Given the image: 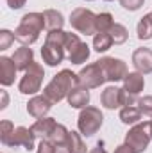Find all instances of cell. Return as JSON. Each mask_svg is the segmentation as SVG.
<instances>
[{
    "mask_svg": "<svg viewBox=\"0 0 152 153\" xmlns=\"http://www.w3.org/2000/svg\"><path fill=\"white\" fill-rule=\"evenodd\" d=\"M77 73L72 70H61L57 75L52 76V80L47 84V87L43 89V94L52 102V103H59L65 98H68L70 91L77 87Z\"/></svg>",
    "mask_w": 152,
    "mask_h": 153,
    "instance_id": "6da1fadb",
    "label": "cell"
},
{
    "mask_svg": "<svg viewBox=\"0 0 152 153\" xmlns=\"http://www.w3.org/2000/svg\"><path fill=\"white\" fill-rule=\"evenodd\" d=\"M45 29V18L43 13H27L22 16L16 30H14V38L18 43L31 46L32 43H36L39 39V34Z\"/></svg>",
    "mask_w": 152,
    "mask_h": 153,
    "instance_id": "7a4b0ae2",
    "label": "cell"
},
{
    "mask_svg": "<svg viewBox=\"0 0 152 153\" xmlns=\"http://www.w3.org/2000/svg\"><path fill=\"white\" fill-rule=\"evenodd\" d=\"M65 30H52L47 34L43 48H41V59L47 66H57L65 61L66 52H65Z\"/></svg>",
    "mask_w": 152,
    "mask_h": 153,
    "instance_id": "3957f363",
    "label": "cell"
},
{
    "mask_svg": "<svg viewBox=\"0 0 152 153\" xmlns=\"http://www.w3.org/2000/svg\"><path fill=\"white\" fill-rule=\"evenodd\" d=\"M102 123H104V116L100 112V109L91 107V105L81 109V114L77 117V128L82 134V137L95 135L102 128Z\"/></svg>",
    "mask_w": 152,
    "mask_h": 153,
    "instance_id": "277c9868",
    "label": "cell"
},
{
    "mask_svg": "<svg viewBox=\"0 0 152 153\" xmlns=\"http://www.w3.org/2000/svg\"><path fill=\"white\" fill-rule=\"evenodd\" d=\"M152 141L150 134V121H140L136 125H132V128H129L127 135H125V144L131 146L134 153H143Z\"/></svg>",
    "mask_w": 152,
    "mask_h": 153,
    "instance_id": "5b68a950",
    "label": "cell"
},
{
    "mask_svg": "<svg viewBox=\"0 0 152 153\" xmlns=\"http://www.w3.org/2000/svg\"><path fill=\"white\" fill-rule=\"evenodd\" d=\"M70 25L79 34L84 36H95L97 34V14L91 9L77 7L70 14Z\"/></svg>",
    "mask_w": 152,
    "mask_h": 153,
    "instance_id": "8992f818",
    "label": "cell"
},
{
    "mask_svg": "<svg viewBox=\"0 0 152 153\" xmlns=\"http://www.w3.org/2000/svg\"><path fill=\"white\" fill-rule=\"evenodd\" d=\"M43 76H45V70L39 62H32L25 71L23 76L20 78V84H18V91L22 94H38L41 91V84H43Z\"/></svg>",
    "mask_w": 152,
    "mask_h": 153,
    "instance_id": "52a82bcc",
    "label": "cell"
},
{
    "mask_svg": "<svg viewBox=\"0 0 152 153\" xmlns=\"http://www.w3.org/2000/svg\"><path fill=\"white\" fill-rule=\"evenodd\" d=\"M104 82H106V76H104V71H102V68H100L99 62L86 64L77 73V84L81 87H86V89H97Z\"/></svg>",
    "mask_w": 152,
    "mask_h": 153,
    "instance_id": "ba28073f",
    "label": "cell"
},
{
    "mask_svg": "<svg viewBox=\"0 0 152 153\" xmlns=\"http://www.w3.org/2000/svg\"><path fill=\"white\" fill-rule=\"evenodd\" d=\"M104 71L106 76V82H120L123 80L125 75L129 73L127 71V64L122 61V59H116V57H102L97 61Z\"/></svg>",
    "mask_w": 152,
    "mask_h": 153,
    "instance_id": "9c48e42d",
    "label": "cell"
},
{
    "mask_svg": "<svg viewBox=\"0 0 152 153\" xmlns=\"http://www.w3.org/2000/svg\"><path fill=\"white\" fill-rule=\"evenodd\" d=\"M34 143H36V135H34V132L31 128H27V126H16L13 130V134L7 137V141L4 143V146H9V148L22 146L27 152H32L34 150Z\"/></svg>",
    "mask_w": 152,
    "mask_h": 153,
    "instance_id": "30bf717a",
    "label": "cell"
},
{
    "mask_svg": "<svg viewBox=\"0 0 152 153\" xmlns=\"http://www.w3.org/2000/svg\"><path fill=\"white\" fill-rule=\"evenodd\" d=\"M100 103L104 109H122L127 105V93L123 91V87H116V85H109L100 93Z\"/></svg>",
    "mask_w": 152,
    "mask_h": 153,
    "instance_id": "8fae6325",
    "label": "cell"
},
{
    "mask_svg": "<svg viewBox=\"0 0 152 153\" xmlns=\"http://www.w3.org/2000/svg\"><path fill=\"white\" fill-rule=\"evenodd\" d=\"M143 87H145L143 73H140V71H131V73L125 75V78H123V91H125L132 100H136V103H138V94L143 91Z\"/></svg>",
    "mask_w": 152,
    "mask_h": 153,
    "instance_id": "7c38bea8",
    "label": "cell"
},
{
    "mask_svg": "<svg viewBox=\"0 0 152 153\" xmlns=\"http://www.w3.org/2000/svg\"><path fill=\"white\" fill-rule=\"evenodd\" d=\"M132 64H134L136 71H140L143 75L152 73V50L147 46L136 48L132 52Z\"/></svg>",
    "mask_w": 152,
    "mask_h": 153,
    "instance_id": "4fadbf2b",
    "label": "cell"
},
{
    "mask_svg": "<svg viewBox=\"0 0 152 153\" xmlns=\"http://www.w3.org/2000/svg\"><path fill=\"white\" fill-rule=\"evenodd\" d=\"M52 102L45 96V94H34L31 100H29V103H27V112L32 116V117H45V116L50 112V109H52Z\"/></svg>",
    "mask_w": 152,
    "mask_h": 153,
    "instance_id": "5bb4252c",
    "label": "cell"
},
{
    "mask_svg": "<svg viewBox=\"0 0 152 153\" xmlns=\"http://www.w3.org/2000/svg\"><path fill=\"white\" fill-rule=\"evenodd\" d=\"M16 71H18V68H16L13 57H5V55H2V57H0V84H2L4 87L14 84Z\"/></svg>",
    "mask_w": 152,
    "mask_h": 153,
    "instance_id": "9a60e30c",
    "label": "cell"
},
{
    "mask_svg": "<svg viewBox=\"0 0 152 153\" xmlns=\"http://www.w3.org/2000/svg\"><path fill=\"white\" fill-rule=\"evenodd\" d=\"M57 126V121L54 119V117H39L36 119L32 125H31V130L34 132V135H36V139H41V141H45V139H48L50 135H52V132H54V128Z\"/></svg>",
    "mask_w": 152,
    "mask_h": 153,
    "instance_id": "2e32d148",
    "label": "cell"
},
{
    "mask_svg": "<svg viewBox=\"0 0 152 153\" xmlns=\"http://www.w3.org/2000/svg\"><path fill=\"white\" fill-rule=\"evenodd\" d=\"M66 100H68V105L72 109H84V107L90 105V89L77 85L70 91Z\"/></svg>",
    "mask_w": 152,
    "mask_h": 153,
    "instance_id": "e0dca14e",
    "label": "cell"
},
{
    "mask_svg": "<svg viewBox=\"0 0 152 153\" xmlns=\"http://www.w3.org/2000/svg\"><path fill=\"white\" fill-rule=\"evenodd\" d=\"M13 61H14V64H16L18 70L25 71V70L34 62V52H32V48L22 45L20 48L14 50V53H13Z\"/></svg>",
    "mask_w": 152,
    "mask_h": 153,
    "instance_id": "ac0fdd59",
    "label": "cell"
},
{
    "mask_svg": "<svg viewBox=\"0 0 152 153\" xmlns=\"http://www.w3.org/2000/svg\"><path fill=\"white\" fill-rule=\"evenodd\" d=\"M43 18H45V29L48 32H52V30H63L65 16L59 11H56V9H45L43 11Z\"/></svg>",
    "mask_w": 152,
    "mask_h": 153,
    "instance_id": "d6986e66",
    "label": "cell"
},
{
    "mask_svg": "<svg viewBox=\"0 0 152 153\" xmlns=\"http://www.w3.org/2000/svg\"><path fill=\"white\" fill-rule=\"evenodd\" d=\"M120 121L123 125H136L141 121V112L138 105H125L120 109Z\"/></svg>",
    "mask_w": 152,
    "mask_h": 153,
    "instance_id": "ffe728a7",
    "label": "cell"
},
{
    "mask_svg": "<svg viewBox=\"0 0 152 153\" xmlns=\"http://www.w3.org/2000/svg\"><path fill=\"white\" fill-rule=\"evenodd\" d=\"M66 148L70 153H88V148L82 141V134L81 132H74L70 130L68 139H66Z\"/></svg>",
    "mask_w": 152,
    "mask_h": 153,
    "instance_id": "44dd1931",
    "label": "cell"
},
{
    "mask_svg": "<svg viewBox=\"0 0 152 153\" xmlns=\"http://www.w3.org/2000/svg\"><path fill=\"white\" fill-rule=\"evenodd\" d=\"M66 57H68V61H70L72 64H82V62H86V61L90 59V46H88L84 41H81Z\"/></svg>",
    "mask_w": 152,
    "mask_h": 153,
    "instance_id": "7402d4cb",
    "label": "cell"
},
{
    "mask_svg": "<svg viewBox=\"0 0 152 153\" xmlns=\"http://www.w3.org/2000/svg\"><path fill=\"white\" fill-rule=\"evenodd\" d=\"M136 34L140 41H147L152 39V13L145 14L143 18H140L138 27H136Z\"/></svg>",
    "mask_w": 152,
    "mask_h": 153,
    "instance_id": "603a6c76",
    "label": "cell"
},
{
    "mask_svg": "<svg viewBox=\"0 0 152 153\" xmlns=\"http://www.w3.org/2000/svg\"><path fill=\"white\" fill-rule=\"evenodd\" d=\"M113 45L114 43H113V38H111L109 32H97V34L93 36V50L99 52V53L108 52Z\"/></svg>",
    "mask_w": 152,
    "mask_h": 153,
    "instance_id": "cb8c5ba5",
    "label": "cell"
},
{
    "mask_svg": "<svg viewBox=\"0 0 152 153\" xmlns=\"http://www.w3.org/2000/svg\"><path fill=\"white\" fill-rule=\"evenodd\" d=\"M68 134H70V130L65 126V125H61V123H57V126L54 128V132H52V135L47 139V141H50L52 144H56V146H66V139H68Z\"/></svg>",
    "mask_w": 152,
    "mask_h": 153,
    "instance_id": "d4e9b609",
    "label": "cell"
},
{
    "mask_svg": "<svg viewBox=\"0 0 152 153\" xmlns=\"http://www.w3.org/2000/svg\"><path fill=\"white\" fill-rule=\"evenodd\" d=\"M116 23L111 13H100L97 14V32H109Z\"/></svg>",
    "mask_w": 152,
    "mask_h": 153,
    "instance_id": "484cf974",
    "label": "cell"
},
{
    "mask_svg": "<svg viewBox=\"0 0 152 153\" xmlns=\"http://www.w3.org/2000/svg\"><path fill=\"white\" fill-rule=\"evenodd\" d=\"M109 34H111V38H113L114 45H123V43L129 39V32H127V29H125L122 23H114L113 29L109 30Z\"/></svg>",
    "mask_w": 152,
    "mask_h": 153,
    "instance_id": "4316f807",
    "label": "cell"
},
{
    "mask_svg": "<svg viewBox=\"0 0 152 153\" xmlns=\"http://www.w3.org/2000/svg\"><path fill=\"white\" fill-rule=\"evenodd\" d=\"M138 109H140L141 116L152 117V96H141V98H138Z\"/></svg>",
    "mask_w": 152,
    "mask_h": 153,
    "instance_id": "83f0119b",
    "label": "cell"
},
{
    "mask_svg": "<svg viewBox=\"0 0 152 153\" xmlns=\"http://www.w3.org/2000/svg\"><path fill=\"white\" fill-rule=\"evenodd\" d=\"M14 39H16L14 38V32H11L7 29H2L0 30V50H7Z\"/></svg>",
    "mask_w": 152,
    "mask_h": 153,
    "instance_id": "f1b7e54d",
    "label": "cell"
},
{
    "mask_svg": "<svg viewBox=\"0 0 152 153\" xmlns=\"http://www.w3.org/2000/svg\"><path fill=\"white\" fill-rule=\"evenodd\" d=\"M13 130H14V125L9 121V119H4L2 123H0V143L4 144L5 141H7V137L13 134Z\"/></svg>",
    "mask_w": 152,
    "mask_h": 153,
    "instance_id": "f546056e",
    "label": "cell"
},
{
    "mask_svg": "<svg viewBox=\"0 0 152 153\" xmlns=\"http://www.w3.org/2000/svg\"><path fill=\"white\" fill-rule=\"evenodd\" d=\"M143 4H145V0H120V5L127 11H138Z\"/></svg>",
    "mask_w": 152,
    "mask_h": 153,
    "instance_id": "4dcf8cb0",
    "label": "cell"
},
{
    "mask_svg": "<svg viewBox=\"0 0 152 153\" xmlns=\"http://www.w3.org/2000/svg\"><path fill=\"white\" fill-rule=\"evenodd\" d=\"M36 153H56V144H52L50 141H41L38 146V150H36Z\"/></svg>",
    "mask_w": 152,
    "mask_h": 153,
    "instance_id": "1f68e13d",
    "label": "cell"
},
{
    "mask_svg": "<svg viewBox=\"0 0 152 153\" xmlns=\"http://www.w3.org/2000/svg\"><path fill=\"white\" fill-rule=\"evenodd\" d=\"M25 2H27V0H7V5H9V9L18 11V9H22V7L25 5Z\"/></svg>",
    "mask_w": 152,
    "mask_h": 153,
    "instance_id": "d6a6232c",
    "label": "cell"
},
{
    "mask_svg": "<svg viewBox=\"0 0 152 153\" xmlns=\"http://www.w3.org/2000/svg\"><path fill=\"white\" fill-rule=\"evenodd\" d=\"M114 153H134V150L123 143V144H120V146H116V148H114Z\"/></svg>",
    "mask_w": 152,
    "mask_h": 153,
    "instance_id": "836d02e7",
    "label": "cell"
},
{
    "mask_svg": "<svg viewBox=\"0 0 152 153\" xmlns=\"http://www.w3.org/2000/svg\"><path fill=\"white\" fill-rule=\"evenodd\" d=\"M88 153H108V152H106V148H104V143L100 141V143H97V146H95V148H91Z\"/></svg>",
    "mask_w": 152,
    "mask_h": 153,
    "instance_id": "e575fe53",
    "label": "cell"
},
{
    "mask_svg": "<svg viewBox=\"0 0 152 153\" xmlns=\"http://www.w3.org/2000/svg\"><path fill=\"white\" fill-rule=\"evenodd\" d=\"M2 98H4V102H2V105H0V109L4 111V109L7 107V93H5V91H2Z\"/></svg>",
    "mask_w": 152,
    "mask_h": 153,
    "instance_id": "d590c367",
    "label": "cell"
},
{
    "mask_svg": "<svg viewBox=\"0 0 152 153\" xmlns=\"http://www.w3.org/2000/svg\"><path fill=\"white\" fill-rule=\"evenodd\" d=\"M56 153H70V152H68V148L63 144V146H56Z\"/></svg>",
    "mask_w": 152,
    "mask_h": 153,
    "instance_id": "8d00e7d4",
    "label": "cell"
},
{
    "mask_svg": "<svg viewBox=\"0 0 152 153\" xmlns=\"http://www.w3.org/2000/svg\"><path fill=\"white\" fill-rule=\"evenodd\" d=\"M150 134H152V119H150Z\"/></svg>",
    "mask_w": 152,
    "mask_h": 153,
    "instance_id": "74e56055",
    "label": "cell"
},
{
    "mask_svg": "<svg viewBox=\"0 0 152 153\" xmlns=\"http://www.w3.org/2000/svg\"><path fill=\"white\" fill-rule=\"evenodd\" d=\"M104 2H114V0H104Z\"/></svg>",
    "mask_w": 152,
    "mask_h": 153,
    "instance_id": "f35d334b",
    "label": "cell"
}]
</instances>
